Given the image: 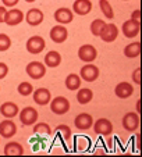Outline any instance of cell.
Instances as JSON below:
<instances>
[{"label":"cell","mask_w":142,"mask_h":157,"mask_svg":"<svg viewBox=\"0 0 142 157\" xmlns=\"http://www.w3.org/2000/svg\"><path fill=\"white\" fill-rule=\"evenodd\" d=\"M18 118H20V122L25 127H32L39 118V114L36 111V109L34 107H24L22 110H20V113H18Z\"/></svg>","instance_id":"6da1fadb"},{"label":"cell","mask_w":142,"mask_h":157,"mask_svg":"<svg viewBox=\"0 0 142 157\" xmlns=\"http://www.w3.org/2000/svg\"><path fill=\"white\" fill-rule=\"evenodd\" d=\"M50 110L56 116H64L70 111V101L64 96H57L50 100Z\"/></svg>","instance_id":"7a4b0ae2"},{"label":"cell","mask_w":142,"mask_h":157,"mask_svg":"<svg viewBox=\"0 0 142 157\" xmlns=\"http://www.w3.org/2000/svg\"><path fill=\"white\" fill-rule=\"evenodd\" d=\"M46 65L41 61H31L25 67V72L28 74V77L32 79H41L46 75Z\"/></svg>","instance_id":"3957f363"},{"label":"cell","mask_w":142,"mask_h":157,"mask_svg":"<svg viewBox=\"0 0 142 157\" xmlns=\"http://www.w3.org/2000/svg\"><path fill=\"white\" fill-rule=\"evenodd\" d=\"M25 48H27V52L31 54H39L45 50L46 48V42L42 36L39 35H34L31 36L30 39L27 40V44H25Z\"/></svg>","instance_id":"277c9868"},{"label":"cell","mask_w":142,"mask_h":157,"mask_svg":"<svg viewBox=\"0 0 142 157\" xmlns=\"http://www.w3.org/2000/svg\"><path fill=\"white\" fill-rule=\"evenodd\" d=\"M99 74H101L99 68L92 63H86L80 71L81 79L85 81V82H95L99 78Z\"/></svg>","instance_id":"5b68a950"},{"label":"cell","mask_w":142,"mask_h":157,"mask_svg":"<svg viewBox=\"0 0 142 157\" xmlns=\"http://www.w3.org/2000/svg\"><path fill=\"white\" fill-rule=\"evenodd\" d=\"M139 122H141V120H139V114L136 111H130V113L124 114L121 120L123 128L128 132H135L139 128Z\"/></svg>","instance_id":"8992f818"},{"label":"cell","mask_w":142,"mask_h":157,"mask_svg":"<svg viewBox=\"0 0 142 157\" xmlns=\"http://www.w3.org/2000/svg\"><path fill=\"white\" fill-rule=\"evenodd\" d=\"M92 128H93L95 133H98L101 136H109L113 133V124L107 118H99L96 121H93Z\"/></svg>","instance_id":"52a82bcc"},{"label":"cell","mask_w":142,"mask_h":157,"mask_svg":"<svg viewBox=\"0 0 142 157\" xmlns=\"http://www.w3.org/2000/svg\"><path fill=\"white\" fill-rule=\"evenodd\" d=\"M78 57L84 63H93L98 57V50L93 44H82L78 49Z\"/></svg>","instance_id":"ba28073f"},{"label":"cell","mask_w":142,"mask_h":157,"mask_svg":"<svg viewBox=\"0 0 142 157\" xmlns=\"http://www.w3.org/2000/svg\"><path fill=\"white\" fill-rule=\"evenodd\" d=\"M139 31H141V22L135 20H127L123 22V27H121V32L124 33L125 38L128 39H132L135 36H138Z\"/></svg>","instance_id":"9c48e42d"},{"label":"cell","mask_w":142,"mask_h":157,"mask_svg":"<svg viewBox=\"0 0 142 157\" xmlns=\"http://www.w3.org/2000/svg\"><path fill=\"white\" fill-rule=\"evenodd\" d=\"M17 133V125L11 118H6L0 122V136L4 139H11Z\"/></svg>","instance_id":"30bf717a"},{"label":"cell","mask_w":142,"mask_h":157,"mask_svg":"<svg viewBox=\"0 0 142 157\" xmlns=\"http://www.w3.org/2000/svg\"><path fill=\"white\" fill-rule=\"evenodd\" d=\"M24 20L27 21V24L31 27H38L45 20V14L41 9H30L24 17Z\"/></svg>","instance_id":"8fae6325"},{"label":"cell","mask_w":142,"mask_h":157,"mask_svg":"<svg viewBox=\"0 0 142 157\" xmlns=\"http://www.w3.org/2000/svg\"><path fill=\"white\" fill-rule=\"evenodd\" d=\"M24 17H25V14L18 9L7 10L6 14H4V24L10 25V27H15V25H18V24L22 22Z\"/></svg>","instance_id":"7c38bea8"},{"label":"cell","mask_w":142,"mask_h":157,"mask_svg":"<svg viewBox=\"0 0 142 157\" xmlns=\"http://www.w3.org/2000/svg\"><path fill=\"white\" fill-rule=\"evenodd\" d=\"M49 36H50V39L54 42V43L60 44V43H63V42L67 40L68 31H67V28H65L64 25L57 24V25H54V27H52Z\"/></svg>","instance_id":"4fadbf2b"},{"label":"cell","mask_w":142,"mask_h":157,"mask_svg":"<svg viewBox=\"0 0 142 157\" xmlns=\"http://www.w3.org/2000/svg\"><path fill=\"white\" fill-rule=\"evenodd\" d=\"M117 36H118V28L114 24L109 22V24H105L99 38L103 42H106V43H112V42H114L117 39Z\"/></svg>","instance_id":"5bb4252c"},{"label":"cell","mask_w":142,"mask_h":157,"mask_svg":"<svg viewBox=\"0 0 142 157\" xmlns=\"http://www.w3.org/2000/svg\"><path fill=\"white\" fill-rule=\"evenodd\" d=\"M54 20L56 22H59L60 25H65V24H70L73 22L74 20V13L71 11V9H67V7H60L54 11Z\"/></svg>","instance_id":"9a60e30c"},{"label":"cell","mask_w":142,"mask_h":157,"mask_svg":"<svg viewBox=\"0 0 142 157\" xmlns=\"http://www.w3.org/2000/svg\"><path fill=\"white\" fill-rule=\"evenodd\" d=\"M32 98L36 104H39V106H46V104H49L52 100V93H50V90L46 88H38L32 92Z\"/></svg>","instance_id":"2e32d148"},{"label":"cell","mask_w":142,"mask_h":157,"mask_svg":"<svg viewBox=\"0 0 142 157\" xmlns=\"http://www.w3.org/2000/svg\"><path fill=\"white\" fill-rule=\"evenodd\" d=\"M74 125L77 129L88 131V129H91L92 125H93V117H92L89 113H81L75 117Z\"/></svg>","instance_id":"e0dca14e"},{"label":"cell","mask_w":142,"mask_h":157,"mask_svg":"<svg viewBox=\"0 0 142 157\" xmlns=\"http://www.w3.org/2000/svg\"><path fill=\"white\" fill-rule=\"evenodd\" d=\"M114 93L118 99H128L134 95V86L132 83L127 82V81H123V82L117 83L114 88Z\"/></svg>","instance_id":"ac0fdd59"},{"label":"cell","mask_w":142,"mask_h":157,"mask_svg":"<svg viewBox=\"0 0 142 157\" xmlns=\"http://www.w3.org/2000/svg\"><path fill=\"white\" fill-rule=\"evenodd\" d=\"M71 11L77 15H88L92 11V2L91 0H75Z\"/></svg>","instance_id":"d6986e66"},{"label":"cell","mask_w":142,"mask_h":157,"mask_svg":"<svg viewBox=\"0 0 142 157\" xmlns=\"http://www.w3.org/2000/svg\"><path fill=\"white\" fill-rule=\"evenodd\" d=\"M18 113H20V109L14 101H6L0 106V114L4 118H14L18 116Z\"/></svg>","instance_id":"ffe728a7"},{"label":"cell","mask_w":142,"mask_h":157,"mask_svg":"<svg viewBox=\"0 0 142 157\" xmlns=\"http://www.w3.org/2000/svg\"><path fill=\"white\" fill-rule=\"evenodd\" d=\"M61 54L59 53L57 50H50L47 52L46 56H45V63L43 64L46 65V67H49V68H56V67H59L60 64H61Z\"/></svg>","instance_id":"44dd1931"},{"label":"cell","mask_w":142,"mask_h":157,"mask_svg":"<svg viewBox=\"0 0 142 157\" xmlns=\"http://www.w3.org/2000/svg\"><path fill=\"white\" fill-rule=\"evenodd\" d=\"M81 82H82V79H81L80 75L68 74L67 77H65L64 85H65V88H67L68 90H78V89L81 88Z\"/></svg>","instance_id":"7402d4cb"},{"label":"cell","mask_w":142,"mask_h":157,"mask_svg":"<svg viewBox=\"0 0 142 157\" xmlns=\"http://www.w3.org/2000/svg\"><path fill=\"white\" fill-rule=\"evenodd\" d=\"M3 151L6 156H22L24 147H22V145L18 142H9L6 146H4Z\"/></svg>","instance_id":"603a6c76"},{"label":"cell","mask_w":142,"mask_h":157,"mask_svg":"<svg viewBox=\"0 0 142 157\" xmlns=\"http://www.w3.org/2000/svg\"><path fill=\"white\" fill-rule=\"evenodd\" d=\"M141 54V42H132L124 48V56L128 59H135Z\"/></svg>","instance_id":"cb8c5ba5"},{"label":"cell","mask_w":142,"mask_h":157,"mask_svg":"<svg viewBox=\"0 0 142 157\" xmlns=\"http://www.w3.org/2000/svg\"><path fill=\"white\" fill-rule=\"evenodd\" d=\"M93 99V92L89 88H80L77 92V100L80 104H88Z\"/></svg>","instance_id":"d4e9b609"},{"label":"cell","mask_w":142,"mask_h":157,"mask_svg":"<svg viewBox=\"0 0 142 157\" xmlns=\"http://www.w3.org/2000/svg\"><path fill=\"white\" fill-rule=\"evenodd\" d=\"M99 7H101V11L103 13V15L107 20L114 18V11H113V7L109 3V0H99Z\"/></svg>","instance_id":"484cf974"},{"label":"cell","mask_w":142,"mask_h":157,"mask_svg":"<svg viewBox=\"0 0 142 157\" xmlns=\"http://www.w3.org/2000/svg\"><path fill=\"white\" fill-rule=\"evenodd\" d=\"M34 127V133H39V135H52V128L49 127L47 122H38L32 125Z\"/></svg>","instance_id":"4316f807"},{"label":"cell","mask_w":142,"mask_h":157,"mask_svg":"<svg viewBox=\"0 0 142 157\" xmlns=\"http://www.w3.org/2000/svg\"><path fill=\"white\" fill-rule=\"evenodd\" d=\"M105 24H106V22H105L103 20H101V18H95V20L91 22V33L93 36H99L101 32H102V29H103Z\"/></svg>","instance_id":"83f0119b"},{"label":"cell","mask_w":142,"mask_h":157,"mask_svg":"<svg viewBox=\"0 0 142 157\" xmlns=\"http://www.w3.org/2000/svg\"><path fill=\"white\" fill-rule=\"evenodd\" d=\"M17 92L20 93L21 96H30V95H32V92H34V86L31 85L30 82L24 81V82H21L20 85L17 86Z\"/></svg>","instance_id":"f1b7e54d"},{"label":"cell","mask_w":142,"mask_h":157,"mask_svg":"<svg viewBox=\"0 0 142 157\" xmlns=\"http://www.w3.org/2000/svg\"><path fill=\"white\" fill-rule=\"evenodd\" d=\"M54 132L56 133H60L63 136V139L64 140H68L71 138V128L68 127V125H65V124H63V125H57L56 128H54Z\"/></svg>","instance_id":"f546056e"},{"label":"cell","mask_w":142,"mask_h":157,"mask_svg":"<svg viewBox=\"0 0 142 157\" xmlns=\"http://www.w3.org/2000/svg\"><path fill=\"white\" fill-rule=\"evenodd\" d=\"M11 48V39L7 33H0V52H7Z\"/></svg>","instance_id":"4dcf8cb0"},{"label":"cell","mask_w":142,"mask_h":157,"mask_svg":"<svg viewBox=\"0 0 142 157\" xmlns=\"http://www.w3.org/2000/svg\"><path fill=\"white\" fill-rule=\"evenodd\" d=\"M132 81L134 83H136V85H141V68H135L132 72Z\"/></svg>","instance_id":"1f68e13d"},{"label":"cell","mask_w":142,"mask_h":157,"mask_svg":"<svg viewBox=\"0 0 142 157\" xmlns=\"http://www.w3.org/2000/svg\"><path fill=\"white\" fill-rule=\"evenodd\" d=\"M7 74H9V65L6 63H0V79L6 78Z\"/></svg>","instance_id":"d6a6232c"},{"label":"cell","mask_w":142,"mask_h":157,"mask_svg":"<svg viewBox=\"0 0 142 157\" xmlns=\"http://www.w3.org/2000/svg\"><path fill=\"white\" fill-rule=\"evenodd\" d=\"M2 2H3V6L4 7H15L18 4V2H20V0H2Z\"/></svg>","instance_id":"836d02e7"},{"label":"cell","mask_w":142,"mask_h":157,"mask_svg":"<svg viewBox=\"0 0 142 157\" xmlns=\"http://www.w3.org/2000/svg\"><path fill=\"white\" fill-rule=\"evenodd\" d=\"M131 20H135L138 22H141V10H134L131 14Z\"/></svg>","instance_id":"e575fe53"},{"label":"cell","mask_w":142,"mask_h":157,"mask_svg":"<svg viewBox=\"0 0 142 157\" xmlns=\"http://www.w3.org/2000/svg\"><path fill=\"white\" fill-rule=\"evenodd\" d=\"M7 9L4 6H0V24H3L4 22V14H6Z\"/></svg>","instance_id":"d590c367"},{"label":"cell","mask_w":142,"mask_h":157,"mask_svg":"<svg viewBox=\"0 0 142 157\" xmlns=\"http://www.w3.org/2000/svg\"><path fill=\"white\" fill-rule=\"evenodd\" d=\"M136 113H141V100H138L136 101Z\"/></svg>","instance_id":"8d00e7d4"},{"label":"cell","mask_w":142,"mask_h":157,"mask_svg":"<svg viewBox=\"0 0 142 157\" xmlns=\"http://www.w3.org/2000/svg\"><path fill=\"white\" fill-rule=\"evenodd\" d=\"M27 3H34V2H36V0H25Z\"/></svg>","instance_id":"74e56055"},{"label":"cell","mask_w":142,"mask_h":157,"mask_svg":"<svg viewBox=\"0 0 142 157\" xmlns=\"http://www.w3.org/2000/svg\"><path fill=\"white\" fill-rule=\"evenodd\" d=\"M0 140H2V136H0Z\"/></svg>","instance_id":"f35d334b"},{"label":"cell","mask_w":142,"mask_h":157,"mask_svg":"<svg viewBox=\"0 0 142 157\" xmlns=\"http://www.w3.org/2000/svg\"><path fill=\"white\" fill-rule=\"evenodd\" d=\"M125 2H127V0H125Z\"/></svg>","instance_id":"ab89813d"}]
</instances>
